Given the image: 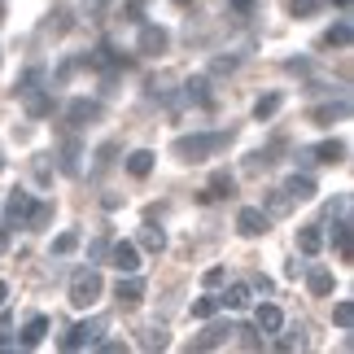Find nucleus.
Listing matches in <instances>:
<instances>
[{"mask_svg": "<svg viewBox=\"0 0 354 354\" xmlns=\"http://www.w3.org/2000/svg\"><path fill=\"white\" fill-rule=\"evenodd\" d=\"M232 127L227 131H193V136H175L171 140V158H180V162H206L214 153H223L227 145H232Z\"/></svg>", "mask_w": 354, "mask_h": 354, "instance_id": "f257e3e1", "label": "nucleus"}, {"mask_svg": "<svg viewBox=\"0 0 354 354\" xmlns=\"http://www.w3.org/2000/svg\"><path fill=\"white\" fill-rule=\"evenodd\" d=\"M101 271L97 267H79L75 276H71V306L75 310H88V306H97V297H101Z\"/></svg>", "mask_w": 354, "mask_h": 354, "instance_id": "f03ea898", "label": "nucleus"}, {"mask_svg": "<svg viewBox=\"0 0 354 354\" xmlns=\"http://www.w3.org/2000/svg\"><path fill=\"white\" fill-rule=\"evenodd\" d=\"M101 333H105V319H84V324H75V328L62 337V350H84V346H97V342H101Z\"/></svg>", "mask_w": 354, "mask_h": 354, "instance_id": "7ed1b4c3", "label": "nucleus"}, {"mask_svg": "<svg viewBox=\"0 0 354 354\" xmlns=\"http://www.w3.org/2000/svg\"><path fill=\"white\" fill-rule=\"evenodd\" d=\"M167 44H171L167 26H158V22H140V39H136V53H145V57H158V53H167Z\"/></svg>", "mask_w": 354, "mask_h": 354, "instance_id": "20e7f679", "label": "nucleus"}, {"mask_svg": "<svg viewBox=\"0 0 354 354\" xmlns=\"http://www.w3.org/2000/svg\"><path fill=\"white\" fill-rule=\"evenodd\" d=\"M97 118H101V101H88V97H79V101H71V105H66V122H71V127H92Z\"/></svg>", "mask_w": 354, "mask_h": 354, "instance_id": "39448f33", "label": "nucleus"}, {"mask_svg": "<svg viewBox=\"0 0 354 354\" xmlns=\"http://www.w3.org/2000/svg\"><path fill=\"white\" fill-rule=\"evenodd\" d=\"M267 227H271V219H267V210H258V206H245L236 214V232L241 236H263Z\"/></svg>", "mask_w": 354, "mask_h": 354, "instance_id": "423d86ee", "label": "nucleus"}, {"mask_svg": "<svg viewBox=\"0 0 354 354\" xmlns=\"http://www.w3.org/2000/svg\"><path fill=\"white\" fill-rule=\"evenodd\" d=\"M110 263L127 276V271H140V250H136V241H118L110 245Z\"/></svg>", "mask_w": 354, "mask_h": 354, "instance_id": "0eeeda50", "label": "nucleus"}, {"mask_svg": "<svg viewBox=\"0 0 354 354\" xmlns=\"http://www.w3.org/2000/svg\"><path fill=\"white\" fill-rule=\"evenodd\" d=\"M342 118H350V101H346V97L310 110V122H315V127H333V122H342Z\"/></svg>", "mask_w": 354, "mask_h": 354, "instance_id": "6e6552de", "label": "nucleus"}, {"mask_svg": "<svg viewBox=\"0 0 354 354\" xmlns=\"http://www.w3.org/2000/svg\"><path fill=\"white\" fill-rule=\"evenodd\" d=\"M232 328L236 324H223V319H214V324H206V333L193 342V350H214V346H223V342H232Z\"/></svg>", "mask_w": 354, "mask_h": 354, "instance_id": "1a4fd4ad", "label": "nucleus"}, {"mask_svg": "<svg viewBox=\"0 0 354 354\" xmlns=\"http://www.w3.org/2000/svg\"><path fill=\"white\" fill-rule=\"evenodd\" d=\"M114 297H118L122 306H140V297H145V280L136 276V271H127V276L114 284Z\"/></svg>", "mask_w": 354, "mask_h": 354, "instance_id": "9d476101", "label": "nucleus"}, {"mask_svg": "<svg viewBox=\"0 0 354 354\" xmlns=\"http://www.w3.org/2000/svg\"><path fill=\"white\" fill-rule=\"evenodd\" d=\"M26 210H31V193L13 188V197L5 201V227H22L26 223Z\"/></svg>", "mask_w": 354, "mask_h": 354, "instance_id": "9b49d317", "label": "nucleus"}, {"mask_svg": "<svg viewBox=\"0 0 354 354\" xmlns=\"http://www.w3.org/2000/svg\"><path fill=\"white\" fill-rule=\"evenodd\" d=\"M254 328H258V333H280V328H284V310L271 306V302H263V306L254 310Z\"/></svg>", "mask_w": 354, "mask_h": 354, "instance_id": "f8f14e48", "label": "nucleus"}, {"mask_svg": "<svg viewBox=\"0 0 354 354\" xmlns=\"http://www.w3.org/2000/svg\"><path fill=\"white\" fill-rule=\"evenodd\" d=\"M232 193H236V180H232L227 171H214V180H210L206 193H201V201L210 206V201H223V197H232Z\"/></svg>", "mask_w": 354, "mask_h": 354, "instance_id": "ddd939ff", "label": "nucleus"}, {"mask_svg": "<svg viewBox=\"0 0 354 354\" xmlns=\"http://www.w3.org/2000/svg\"><path fill=\"white\" fill-rule=\"evenodd\" d=\"M79 158H84V145H79V140H66L62 153H57L62 175H79V171H84V162H79Z\"/></svg>", "mask_w": 354, "mask_h": 354, "instance_id": "4468645a", "label": "nucleus"}, {"mask_svg": "<svg viewBox=\"0 0 354 354\" xmlns=\"http://www.w3.org/2000/svg\"><path fill=\"white\" fill-rule=\"evenodd\" d=\"M184 97L193 101V105H201V110H210V105H214V97H210V79H206V75L188 79V84H184Z\"/></svg>", "mask_w": 354, "mask_h": 354, "instance_id": "2eb2a0df", "label": "nucleus"}, {"mask_svg": "<svg viewBox=\"0 0 354 354\" xmlns=\"http://www.w3.org/2000/svg\"><path fill=\"white\" fill-rule=\"evenodd\" d=\"M284 193H289L293 201H310V197H315V180H310V175L302 171V175H289V180H284Z\"/></svg>", "mask_w": 354, "mask_h": 354, "instance_id": "dca6fc26", "label": "nucleus"}, {"mask_svg": "<svg viewBox=\"0 0 354 354\" xmlns=\"http://www.w3.org/2000/svg\"><path fill=\"white\" fill-rule=\"evenodd\" d=\"M22 101H26V114H31V118H48L53 110H57V101H53V88H48V92L35 88L31 97H22Z\"/></svg>", "mask_w": 354, "mask_h": 354, "instance_id": "f3484780", "label": "nucleus"}, {"mask_svg": "<svg viewBox=\"0 0 354 354\" xmlns=\"http://www.w3.org/2000/svg\"><path fill=\"white\" fill-rule=\"evenodd\" d=\"M48 223H53V201H31V210H26V223H22V227H31V232H44Z\"/></svg>", "mask_w": 354, "mask_h": 354, "instance_id": "a211bd4d", "label": "nucleus"}, {"mask_svg": "<svg viewBox=\"0 0 354 354\" xmlns=\"http://www.w3.org/2000/svg\"><path fill=\"white\" fill-rule=\"evenodd\" d=\"M44 333H48V315H31V319H26V328H22V337H18V342H22L26 350H35L39 342H44Z\"/></svg>", "mask_w": 354, "mask_h": 354, "instance_id": "6ab92c4d", "label": "nucleus"}, {"mask_svg": "<svg viewBox=\"0 0 354 354\" xmlns=\"http://www.w3.org/2000/svg\"><path fill=\"white\" fill-rule=\"evenodd\" d=\"M297 250H302L306 258H315L324 250V232H319V223H306L302 232H297Z\"/></svg>", "mask_w": 354, "mask_h": 354, "instance_id": "aec40b11", "label": "nucleus"}, {"mask_svg": "<svg viewBox=\"0 0 354 354\" xmlns=\"http://www.w3.org/2000/svg\"><path fill=\"white\" fill-rule=\"evenodd\" d=\"M310 158H315V162H328V167H337V162H346V140H324L319 149H310Z\"/></svg>", "mask_w": 354, "mask_h": 354, "instance_id": "412c9836", "label": "nucleus"}, {"mask_svg": "<svg viewBox=\"0 0 354 354\" xmlns=\"http://www.w3.org/2000/svg\"><path fill=\"white\" fill-rule=\"evenodd\" d=\"M350 35H354V26H350V18H342V22H333V26H328V35H324V48H350Z\"/></svg>", "mask_w": 354, "mask_h": 354, "instance_id": "4be33fe9", "label": "nucleus"}, {"mask_svg": "<svg viewBox=\"0 0 354 354\" xmlns=\"http://www.w3.org/2000/svg\"><path fill=\"white\" fill-rule=\"evenodd\" d=\"M149 171H153V153H149V149H136V153H127V175L145 180Z\"/></svg>", "mask_w": 354, "mask_h": 354, "instance_id": "5701e85b", "label": "nucleus"}, {"mask_svg": "<svg viewBox=\"0 0 354 354\" xmlns=\"http://www.w3.org/2000/svg\"><path fill=\"white\" fill-rule=\"evenodd\" d=\"M306 284H310V293H315V297H328V293L337 289L333 271H324V267H315V271H310V276H306Z\"/></svg>", "mask_w": 354, "mask_h": 354, "instance_id": "b1692460", "label": "nucleus"}, {"mask_svg": "<svg viewBox=\"0 0 354 354\" xmlns=\"http://www.w3.org/2000/svg\"><path fill=\"white\" fill-rule=\"evenodd\" d=\"M219 306H232V310H245V306H250V284H227V293L219 297Z\"/></svg>", "mask_w": 354, "mask_h": 354, "instance_id": "393cba45", "label": "nucleus"}, {"mask_svg": "<svg viewBox=\"0 0 354 354\" xmlns=\"http://www.w3.org/2000/svg\"><path fill=\"white\" fill-rule=\"evenodd\" d=\"M280 101H284L280 92H267V97H258V101H254V118H258V122L276 118V110H280Z\"/></svg>", "mask_w": 354, "mask_h": 354, "instance_id": "a878e982", "label": "nucleus"}, {"mask_svg": "<svg viewBox=\"0 0 354 354\" xmlns=\"http://www.w3.org/2000/svg\"><path fill=\"white\" fill-rule=\"evenodd\" d=\"M39 84H44V71H39V66H31V71H26L18 84H13V92H18V97H31Z\"/></svg>", "mask_w": 354, "mask_h": 354, "instance_id": "bb28decb", "label": "nucleus"}, {"mask_svg": "<svg viewBox=\"0 0 354 354\" xmlns=\"http://www.w3.org/2000/svg\"><path fill=\"white\" fill-rule=\"evenodd\" d=\"M140 245H145V250H153V254H162V250H167V232H162V227H153V223H145Z\"/></svg>", "mask_w": 354, "mask_h": 354, "instance_id": "cd10ccee", "label": "nucleus"}, {"mask_svg": "<svg viewBox=\"0 0 354 354\" xmlns=\"http://www.w3.org/2000/svg\"><path fill=\"white\" fill-rule=\"evenodd\" d=\"M333 319H337V328L350 333V328H354V302H337V306H333Z\"/></svg>", "mask_w": 354, "mask_h": 354, "instance_id": "c85d7f7f", "label": "nucleus"}, {"mask_svg": "<svg viewBox=\"0 0 354 354\" xmlns=\"http://www.w3.org/2000/svg\"><path fill=\"white\" fill-rule=\"evenodd\" d=\"M289 206H293V197L284 193V188H271V197H267V210H271V214H284Z\"/></svg>", "mask_w": 354, "mask_h": 354, "instance_id": "c756f323", "label": "nucleus"}, {"mask_svg": "<svg viewBox=\"0 0 354 354\" xmlns=\"http://www.w3.org/2000/svg\"><path fill=\"white\" fill-rule=\"evenodd\" d=\"M214 310H219V297H197V302H193V319H214Z\"/></svg>", "mask_w": 354, "mask_h": 354, "instance_id": "7c9ffc66", "label": "nucleus"}, {"mask_svg": "<svg viewBox=\"0 0 354 354\" xmlns=\"http://www.w3.org/2000/svg\"><path fill=\"white\" fill-rule=\"evenodd\" d=\"M79 5H84L88 22H101V18H105V9H110V0H79Z\"/></svg>", "mask_w": 354, "mask_h": 354, "instance_id": "2f4dec72", "label": "nucleus"}, {"mask_svg": "<svg viewBox=\"0 0 354 354\" xmlns=\"http://www.w3.org/2000/svg\"><path fill=\"white\" fill-rule=\"evenodd\" d=\"M232 337H236V342H241L245 350H258V346H263V337H258V328H232Z\"/></svg>", "mask_w": 354, "mask_h": 354, "instance_id": "473e14b6", "label": "nucleus"}, {"mask_svg": "<svg viewBox=\"0 0 354 354\" xmlns=\"http://www.w3.org/2000/svg\"><path fill=\"white\" fill-rule=\"evenodd\" d=\"M75 245H79V232H62L57 241H53V254H57V258H62V254H71V250H75Z\"/></svg>", "mask_w": 354, "mask_h": 354, "instance_id": "72a5a7b5", "label": "nucleus"}, {"mask_svg": "<svg viewBox=\"0 0 354 354\" xmlns=\"http://www.w3.org/2000/svg\"><path fill=\"white\" fill-rule=\"evenodd\" d=\"M122 22H145V0H127L122 5Z\"/></svg>", "mask_w": 354, "mask_h": 354, "instance_id": "f704fd0d", "label": "nucleus"}, {"mask_svg": "<svg viewBox=\"0 0 354 354\" xmlns=\"http://www.w3.org/2000/svg\"><path fill=\"white\" fill-rule=\"evenodd\" d=\"M88 258H92V263H105V258H110V241H105V236H97V241L88 245Z\"/></svg>", "mask_w": 354, "mask_h": 354, "instance_id": "c9c22d12", "label": "nucleus"}, {"mask_svg": "<svg viewBox=\"0 0 354 354\" xmlns=\"http://www.w3.org/2000/svg\"><path fill=\"white\" fill-rule=\"evenodd\" d=\"M236 66H241V57H214L210 62V75H232Z\"/></svg>", "mask_w": 354, "mask_h": 354, "instance_id": "e433bc0d", "label": "nucleus"}, {"mask_svg": "<svg viewBox=\"0 0 354 354\" xmlns=\"http://www.w3.org/2000/svg\"><path fill=\"white\" fill-rule=\"evenodd\" d=\"M319 0H289V9H293V18H306V13H315Z\"/></svg>", "mask_w": 354, "mask_h": 354, "instance_id": "4c0bfd02", "label": "nucleus"}, {"mask_svg": "<svg viewBox=\"0 0 354 354\" xmlns=\"http://www.w3.org/2000/svg\"><path fill=\"white\" fill-rule=\"evenodd\" d=\"M13 342V319L5 315V306H0V346H9Z\"/></svg>", "mask_w": 354, "mask_h": 354, "instance_id": "58836bf2", "label": "nucleus"}, {"mask_svg": "<svg viewBox=\"0 0 354 354\" xmlns=\"http://www.w3.org/2000/svg\"><path fill=\"white\" fill-rule=\"evenodd\" d=\"M223 276H227L223 267H210L206 276H201V284H206V289H219V284H223Z\"/></svg>", "mask_w": 354, "mask_h": 354, "instance_id": "ea45409f", "label": "nucleus"}, {"mask_svg": "<svg viewBox=\"0 0 354 354\" xmlns=\"http://www.w3.org/2000/svg\"><path fill=\"white\" fill-rule=\"evenodd\" d=\"M114 153H118V145H114V140H110V145H101V149H97V167H110Z\"/></svg>", "mask_w": 354, "mask_h": 354, "instance_id": "a19ab883", "label": "nucleus"}, {"mask_svg": "<svg viewBox=\"0 0 354 354\" xmlns=\"http://www.w3.org/2000/svg\"><path fill=\"white\" fill-rule=\"evenodd\" d=\"M280 350H297V346H306V337H302V328H293V337H284V342H276Z\"/></svg>", "mask_w": 354, "mask_h": 354, "instance_id": "79ce46f5", "label": "nucleus"}, {"mask_svg": "<svg viewBox=\"0 0 354 354\" xmlns=\"http://www.w3.org/2000/svg\"><path fill=\"white\" fill-rule=\"evenodd\" d=\"M145 346H167V328H149V337H145Z\"/></svg>", "mask_w": 354, "mask_h": 354, "instance_id": "37998d69", "label": "nucleus"}, {"mask_svg": "<svg viewBox=\"0 0 354 354\" xmlns=\"http://www.w3.org/2000/svg\"><path fill=\"white\" fill-rule=\"evenodd\" d=\"M97 350L101 354H122V350H127V342H97Z\"/></svg>", "mask_w": 354, "mask_h": 354, "instance_id": "c03bdc74", "label": "nucleus"}, {"mask_svg": "<svg viewBox=\"0 0 354 354\" xmlns=\"http://www.w3.org/2000/svg\"><path fill=\"white\" fill-rule=\"evenodd\" d=\"M35 175H39V180H48V175H53V167H48V158H39V162H35Z\"/></svg>", "mask_w": 354, "mask_h": 354, "instance_id": "a18cd8bd", "label": "nucleus"}, {"mask_svg": "<svg viewBox=\"0 0 354 354\" xmlns=\"http://www.w3.org/2000/svg\"><path fill=\"white\" fill-rule=\"evenodd\" d=\"M227 5H232L236 13H254V0H227Z\"/></svg>", "mask_w": 354, "mask_h": 354, "instance_id": "49530a36", "label": "nucleus"}, {"mask_svg": "<svg viewBox=\"0 0 354 354\" xmlns=\"http://www.w3.org/2000/svg\"><path fill=\"white\" fill-rule=\"evenodd\" d=\"M9 250V227H0V254Z\"/></svg>", "mask_w": 354, "mask_h": 354, "instance_id": "de8ad7c7", "label": "nucleus"}, {"mask_svg": "<svg viewBox=\"0 0 354 354\" xmlns=\"http://www.w3.org/2000/svg\"><path fill=\"white\" fill-rule=\"evenodd\" d=\"M5 302H9V284L0 280V306H5Z\"/></svg>", "mask_w": 354, "mask_h": 354, "instance_id": "09e8293b", "label": "nucleus"}, {"mask_svg": "<svg viewBox=\"0 0 354 354\" xmlns=\"http://www.w3.org/2000/svg\"><path fill=\"white\" fill-rule=\"evenodd\" d=\"M337 5H342V9H350V0H337Z\"/></svg>", "mask_w": 354, "mask_h": 354, "instance_id": "8fccbe9b", "label": "nucleus"}, {"mask_svg": "<svg viewBox=\"0 0 354 354\" xmlns=\"http://www.w3.org/2000/svg\"><path fill=\"white\" fill-rule=\"evenodd\" d=\"M175 5H193V0H175Z\"/></svg>", "mask_w": 354, "mask_h": 354, "instance_id": "3c124183", "label": "nucleus"}, {"mask_svg": "<svg viewBox=\"0 0 354 354\" xmlns=\"http://www.w3.org/2000/svg\"><path fill=\"white\" fill-rule=\"evenodd\" d=\"M0 18H5V0H0Z\"/></svg>", "mask_w": 354, "mask_h": 354, "instance_id": "603ef678", "label": "nucleus"}, {"mask_svg": "<svg viewBox=\"0 0 354 354\" xmlns=\"http://www.w3.org/2000/svg\"><path fill=\"white\" fill-rule=\"evenodd\" d=\"M0 171H5V158H0Z\"/></svg>", "mask_w": 354, "mask_h": 354, "instance_id": "864d4df0", "label": "nucleus"}]
</instances>
